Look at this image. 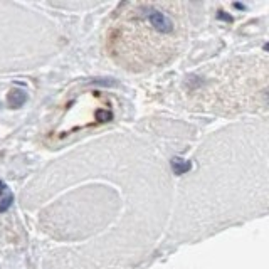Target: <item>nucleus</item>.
<instances>
[{
  "label": "nucleus",
  "mask_w": 269,
  "mask_h": 269,
  "mask_svg": "<svg viewBox=\"0 0 269 269\" xmlns=\"http://www.w3.org/2000/svg\"><path fill=\"white\" fill-rule=\"evenodd\" d=\"M189 3H123L106 34V52L131 73L158 69L184 49L192 27Z\"/></svg>",
  "instance_id": "1"
}]
</instances>
